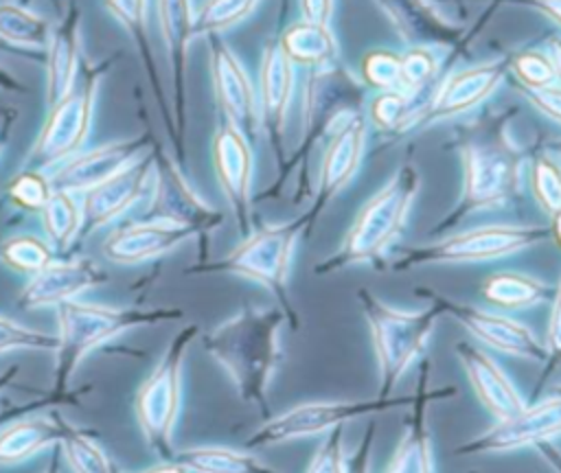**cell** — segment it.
<instances>
[{
	"label": "cell",
	"instance_id": "83f0119b",
	"mask_svg": "<svg viewBox=\"0 0 561 473\" xmlns=\"http://www.w3.org/2000/svg\"><path fill=\"white\" fill-rule=\"evenodd\" d=\"M482 296L489 304L497 309L517 311V309H533L541 302L559 298V287L533 274L495 272L484 278Z\"/></svg>",
	"mask_w": 561,
	"mask_h": 473
},
{
	"label": "cell",
	"instance_id": "3957f363",
	"mask_svg": "<svg viewBox=\"0 0 561 473\" xmlns=\"http://www.w3.org/2000/svg\"><path fill=\"white\" fill-rule=\"evenodd\" d=\"M419 188L416 166L412 162L399 164L388 182L362 206L340 247L318 263L313 272L327 276L355 265H377L405 230Z\"/></svg>",
	"mask_w": 561,
	"mask_h": 473
},
{
	"label": "cell",
	"instance_id": "b9f144b4",
	"mask_svg": "<svg viewBox=\"0 0 561 473\" xmlns=\"http://www.w3.org/2000/svg\"><path fill=\"white\" fill-rule=\"evenodd\" d=\"M344 429L342 425H335L327 431L322 445L313 453L311 462L305 466L307 473H346L351 471V458L344 449Z\"/></svg>",
	"mask_w": 561,
	"mask_h": 473
},
{
	"label": "cell",
	"instance_id": "5bb4252c",
	"mask_svg": "<svg viewBox=\"0 0 561 473\" xmlns=\"http://www.w3.org/2000/svg\"><path fill=\"white\" fill-rule=\"evenodd\" d=\"M213 166L219 188L234 215L241 236L252 232V210H250V188H252V149L248 136L241 134L228 120L219 125L213 138Z\"/></svg>",
	"mask_w": 561,
	"mask_h": 473
},
{
	"label": "cell",
	"instance_id": "7402d4cb",
	"mask_svg": "<svg viewBox=\"0 0 561 473\" xmlns=\"http://www.w3.org/2000/svg\"><path fill=\"white\" fill-rule=\"evenodd\" d=\"M454 353L469 379L473 394L493 418L511 416L526 405L522 392L491 355H486L471 342H458L454 346Z\"/></svg>",
	"mask_w": 561,
	"mask_h": 473
},
{
	"label": "cell",
	"instance_id": "7bdbcfd3",
	"mask_svg": "<svg viewBox=\"0 0 561 473\" xmlns=\"http://www.w3.org/2000/svg\"><path fill=\"white\" fill-rule=\"evenodd\" d=\"M362 77L379 92L399 90V55L383 48L366 53L362 59Z\"/></svg>",
	"mask_w": 561,
	"mask_h": 473
},
{
	"label": "cell",
	"instance_id": "ffe728a7",
	"mask_svg": "<svg viewBox=\"0 0 561 473\" xmlns=\"http://www.w3.org/2000/svg\"><path fill=\"white\" fill-rule=\"evenodd\" d=\"M506 68V59H495L454 72L430 99V103L416 112L412 127H425L476 107L497 88Z\"/></svg>",
	"mask_w": 561,
	"mask_h": 473
},
{
	"label": "cell",
	"instance_id": "cb8c5ba5",
	"mask_svg": "<svg viewBox=\"0 0 561 473\" xmlns=\"http://www.w3.org/2000/svg\"><path fill=\"white\" fill-rule=\"evenodd\" d=\"M427 368H430V364L423 359L419 392L414 394V401H412L414 412L408 416L405 434L401 436L392 458L383 466V471H388V473H432L436 469L425 407L432 401L449 399L454 394V388L427 390Z\"/></svg>",
	"mask_w": 561,
	"mask_h": 473
},
{
	"label": "cell",
	"instance_id": "60d3db41",
	"mask_svg": "<svg viewBox=\"0 0 561 473\" xmlns=\"http://www.w3.org/2000/svg\"><path fill=\"white\" fill-rule=\"evenodd\" d=\"M57 335L35 331L13 318L0 315V355L13 350H55Z\"/></svg>",
	"mask_w": 561,
	"mask_h": 473
},
{
	"label": "cell",
	"instance_id": "7c38bea8",
	"mask_svg": "<svg viewBox=\"0 0 561 473\" xmlns=\"http://www.w3.org/2000/svg\"><path fill=\"white\" fill-rule=\"evenodd\" d=\"M156 182V158L153 147L116 171L112 177L101 184L83 191L81 208H83V226L79 236H88L90 232L103 228L105 223L125 215L131 206H136L142 197H151Z\"/></svg>",
	"mask_w": 561,
	"mask_h": 473
},
{
	"label": "cell",
	"instance_id": "4dcf8cb0",
	"mask_svg": "<svg viewBox=\"0 0 561 473\" xmlns=\"http://www.w3.org/2000/svg\"><path fill=\"white\" fill-rule=\"evenodd\" d=\"M79 57V20L77 13H68V18L59 24L48 61V101L57 103L72 88V79L77 72Z\"/></svg>",
	"mask_w": 561,
	"mask_h": 473
},
{
	"label": "cell",
	"instance_id": "681fc988",
	"mask_svg": "<svg viewBox=\"0 0 561 473\" xmlns=\"http://www.w3.org/2000/svg\"><path fill=\"white\" fill-rule=\"evenodd\" d=\"M15 372H18V368H9V370H2V372H0V394H2V390L15 379Z\"/></svg>",
	"mask_w": 561,
	"mask_h": 473
},
{
	"label": "cell",
	"instance_id": "e575fe53",
	"mask_svg": "<svg viewBox=\"0 0 561 473\" xmlns=\"http://www.w3.org/2000/svg\"><path fill=\"white\" fill-rule=\"evenodd\" d=\"M530 191L541 206V210L548 215L550 221L559 219L561 210V177H559V164L548 153H537L530 160L528 169Z\"/></svg>",
	"mask_w": 561,
	"mask_h": 473
},
{
	"label": "cell",
	"instance_id": "f6af8a7d",
	"mask_svg": "<svg viewBox=\"0 0 561 473\" xmlns=\"http://www.w3.org/2000/svg\"><path fill=\"white\" fill-rule=\"evenodd\" d=\"M522 92L530 99V103L541 112L546 114L550 120H559V85L552 83V85H546V88H522Z\"/></svg>",
	"mask_w": 561,
	"mask_h": 473
},
{
	"label": "cell",
	"instance_id": "5b68a950",
	"mask_svg": "<svg viewBox=\"0 0 561 473\" xmlns=\"http://www.w3.org/2000/svg\"><path fill=\"white\" fill-rule=\"evenodd\" d=\"M302 234H307L305 212L287 223H265L256 232L252 230L248 236H243V241L234 250H230L224 258L188 267V274L226 272V274H237L263 285L276 296L278 307L285 313L289 326L298 331L300 318L291 307L287 282L291 272L294 250Z\"/></svg>",
	"mask_w": 561,
	"mask_h": 473
},
{
	"label": "cell",
	"instance_id": "44dd1931",
	"mask_svg": "<svg viewBox=\"0 0 561 473\" xmlns=\"http://www.w3.org/2000/svg\"><path fill=\"white\" fill-rule=\"evenodd\" d=\"M151 149V136H138L129 140H116L107 142L103 147H96L88 153H81L72 160H68L53 177V188L70 191V193H83L103 180L112 177L116 171L140 158Z\"/></svg>",
	"mask_w": 561,
	"mask_h": 473
},
{
	"label": "cell",
	"instance_id": "277c9868",
	"mask_svg": "<svg viewBox=\"0 0 561 473\" xmlns=\"http://www.w3.org/2000/svg\"><path fill=\"white\" fill-rule=\"evenodd\" d=\"M57 364H55V399L66 394L75 370L88 353L118 337L134 326L160 324L184 315L178 307H112L70 298L57 307Z\"/></svg>",
	"mask_w": 561,
	"mask_h": 473
},
{
	"label": "cell",
	"instance_id": "8992f818",
	"mask_svg": "<svg viewBox=\"0 0 561 473\" xmlns=\"http://www.w3.org/2000/svg\"><path fill=\"white\" fill-rule=\"evenodd\" d=\"M357 300L370 328L377 357V396H390L408 368L423 359L436 318L443 315V311L434 302L423 311L397 309L366 287L357 289Z\"/></svg>",
	"mask_w": 561,
	"mask_h": 473
},
{
	"label": "cell",
	"instance_id": "d6a6232c",
	"mask_svg": "<svg viewBox=\"0 0 561 473\" xmlns=\"http://www.w3.org/2000/svg\"><path fill=\"white\" fill-rule=\"evenodd\" d=\"M59 442L66 455L70 471L77 473H112L116 471L114 462L105 453V449L92 438L88 431L77 429L66 418L59 416Z\"/></svg>",
	"mask_w": 561,
	"mask_h": 473
},
{
	"label": "cell",
	"instance_id": "ac0fdd59",
	"mask_svg": "<svg viewBox=\"0 0 561 473\" xmlns=\"http://www.w3.org/2000/svg\"><path fill=\"white\" fill-rule=\"evenodd\" d=\"M210 77L217 105L226 120L248 138L254 136L261 120L252 83L241 61L215 33H210Z\"/></svg>",
	"mask_w": 561,
	"mask_h": 473
},
{
	"label": "cell",
	"instance_id": "1f68e13d",
	"mask_svg": "<svg viewBox=\"0 0 561 473\" xmlns=\"http://www.w3.org/2000/svg\"><path fill=\"white\" fill-rule=\"evenodd\" d=\"M39 212L44 232L53 247L66 250L75 243V239H79L83 226V208L77 199V193L53 188Z\"/></svg>",
	"mask_w": 561,
	"mask_h": 473
},
{
	"label": "cell",
	"instance_id": "f1b7e54d",
	"mask_svg": "<svg viewBox=\"0 0 561 473\" xmlns=\"http://www.w3.org/2000/svg\"><path fill=\"white\" fill-rule=\"evenodd\" d=\"M283 53L289 57L291 64L300 66H316L324 68L333 64L337 55V42L329 28V24L298 20L283 31L278 37Z\"/></svg>",
	"mask_w": 561,
	"mask_h": 473
},
{
	"label": "cell",
	"instance_id": "4316f807",
	"mask_svg": "<svg viewBox=\"0 0 561 473\" xmlns=\"http://www.w3.org/2000/svg\"><path fill=\"white\" fill-rule=\"evenodd\" d=\"M59 414L28 416L0 427V466L22 464L42 449L59 442Z\"/></svg>",
	"mask_w": 561,
	"mask_h": 473
},
{
	"label": "cell",
	"instance_id": "484cf974",
	"mask_svg": "<svg viewBox=\"0 0 561 473\" xmlns=\"http://www.w3.org/2000/svg\"><path fill=\"white\" fill-rule=\"evenodd\" d=\"M105 7L110 9V13L129 31V35L134 37L136 46H138V53L142 55V61H145V68H147V74H149V83L153 88V94L158 99V105H160V114L167 123V129L171 134V140L175 145V151H178V158L182 160L184 155V145L182 140L178 138V131H175V123H173V114H171V107L167 105L164 101V92H162V85H160V79H158V70H156V59H153V53H151V44H149V35H147V0H103Z\"/></svg>",
	"mask_w": 561,
	"mask_h": 473
},
{
	"label": "cell",
	"instance_id": "bcb514c9",
	"mask_svg": "<svg viewBox=\"0 0 561 473\" xmlns=\"http://www.w3.org/2000/svg\"><path fill=\"white\" fill-rule=\"evenodd\" d=\"M302 20L329 24L333 15V0H300Z\"/></svg>",
	"mask_w": 561,
	"mask_h": 473
},
{
	"label": "cell",
	"instance_id": "9a60e30c",
	"mask_svg": "<svg viewBox=\"0 0 561 473\" xmlns=\"http://www.w3.org/2000/svg\"><path fill=\"white\" fill-rule=\"evenodd\" d=\"M156 158V182L151 191V212L153 217L173 219L178 223L191 226L197 234L208 236L221 226V215L208 206L197 191L188 184L184 173L178 169L175 160L153 147Z\"/></svg>",
	"mask_w": 561,
	"mask_h": 473
},
{
	"label": "cell",
	"instance_id": "7dc6e473",
	"mask_svg": "<svg viewBox=\"0 0 561 473\" xmlns=\"http://www.w3.org/2000/svg\"><path fill=\"white\" fill-rule=\"evenodd\" d=\"M543 344H546V348L550 350L552 357L559 353V307H557V298L552 300V311H550V322H548V333H546Z\"/></svg>",
	"mask_w": 561,
	"mask_h": 473
},
{
	"label": "cell",
	"instance_id": "2e32d148",
	"mask_svg": "<svg viewBox=\"0 0 561 473\" xmlns=\"http://www.w3.org/2000/svg\"><path fill=\"white\" fill-rule=\"evenodd\" d=\"M366 142V120L359 114L346 116L331 136V142L324 151L318 188L311 208L305 212L307 217V234L313 228L318 215L324 206L353 180L364 158Z\"/></svg>",
	"mask_w": 561,
	"mask_h": 473
},
{
	"label": "cell",
	"instance_id": "603a6c76",
	"mask_svg": "<svg viewBox=\"0 0 561 473\" xmlns=\"http://www.w3.org/2000/svg\"><path fill=\"white\" fill-rule=\"evenodd\" d=\"M156 15L167 50L171 88H173V123L178 138H184V112H186V94H184V68H186V48L193 37V2L191 0H156Z\"/></svg>",
	"mask_w": 561,
	"mask_h": 473
},
{
	"label": "cell",
	"instance_id": "e0dca14e",
	"mask_svg": "<svg viewBox=\"0 0 561 473\" xmlns=\"http://www.w3.org/2000/svg\"><path fill=\"white\" fill-rule=\"evenodd\" d=\"M191 236H197L191 226L164 217H149L114 230L103 241V254L116 265H138L169 254Z\"/></svg>",
	"mask_w": 561,
	"mask_h": 473
},
{
	"label": "cell",
	"instance_id": "c3c4849f",
	"mask_svg": "<svg viewBox=\"0 0 561 473\" xmlns=\"http://www.w3.org/2000/svg\"><path fill=\"white\" fill-rule=\"evenodd\" d=\"M526 4L539 9L543 15H548L554 24H559L561 18V0H524Z\"/></svg>",
	"mask_w": 561,
	"mask_h": 473
},
{
	"label": "cell",
	"instance_id": "ab89813d",
	"mask_svg": "<svg viewBox=\"0 0 561 473\" xmlns=\"http://www.w3.org/2000/svg\"><path fill=\"white\" fill-rule=\"evenodd\" d=\"M4 193L13 206L22 210L39 212L53 193V182L39 169H24L9 182Z\"/></svg>",
	"mask_w": 561,
	"mask_h": 473
},
{
	"label": "cell",
	"instance_id": "d6986e66",
	"mask_svg": "<svg viewBox=\"0 0 561 473\" xmlns=\"http://www.w3.org/2000/svg\"><path fill=\"white\" fill-rule=\"evenodd\" d=\"M103 282H107V274L92 258L77 256L68 261H50L24 285L18 296V307L26 311L57 307Z\"/></svg>",
	"mask_w": 561,
	"mask_h": 473
},
{
	"label": "cell",
	"instance_id": "74e56055",
	"mask_svg": "<svg viewBox=\"0 0 561 473\" xmlns=\"http://www.w3.org/2000/svg\"><path fill=\"white\" fill-rule=\"evenodd\" d=\"M412 94L403 90H383L370 103V120L381 131H403L412 127L414 112L410 107Z\"/></svg>",
	"mask_w": 561,
	"mask_h": 473
},
{
	"label": "cell",
	"instance_id": "9c48e42d",
	"mask_svg": "<svg viewBox=\"0 0 561 473\" xmlns=\"http://www.w3.org/2000/svg\"><path fill=\"white\" fill-rule=\"evenodd\" d=\"M412 396H375L368 401H307L294 405L267 423H263L256 434L248 440V447H272L280 442H289L305 436L324 434L335 425H344L346 420H355L366 414L386 412L394 407L412 405Z\"/></svg>",
	"mask_w": 561,
	"mask_h": 473
},
{
	"label": "cell",
	"instance_id": "7a4b0ae2",
	"mask_svg": "<svg viewBox=\"0 0 561 473\" xmlns=\"http://www.w3.org/2000/svg\"><path fill=\"white\" fill-rule=\"evenodd\" d=\"M502 125L491 123L460 142L462 193L443 221L430 230V236L449 232L473 212L504 208L517 199L526 158Z\"/></svg>",
	"mask_w": 561,
	"mask_h": 473
},
{
	"label": "cell",
	"instance_id": "f546056e",
	"mask_svg": "<svg viewBox=\"0 0 561 473\" xmlns=\"http://www.w3.org/2000/svg\"><path fill=\"white\" fill-rule=\"evenodd\" d=\"M186 466V473H261L272 471L248 449L224 445H202L173 455Z\"/></svg>",
	"mask_w": 561,
	"mask_h": 473
},
{
	"label": "cell",
	"instance_id": "8fae6325",
	"mask_svg": "<svg viewBox=\"0 0 561 473\" xmlns=\"http://www.w3.org/2000/svg\"><path fill=\"white\" fill-rule=\"evenodd\" d=\"M561 399L557 392L535 405H524L519 412L495 418V423L473 440L454 449L458 455L506 453L524 447H541L559 436Z\"/></svg>",
	"mask_w": 561,
	"mask_h": 473
},
{
	"label": "cell",
	"instance_id": "d590c367",
	"mask_svg": "<svg viewBox=\"0 0 561 473\" xmlns=\"http://www.w3.org/2000/svg\"><path fill=\"white\" fill-rule=\"evenodd\" d=\"M506 61L515 79L522 83V88H546L557 83L559 79L557 53L550 55L541 48H530V50L515 53Z\"/></svg>",
	"mask_w": 561,
	"mask_h": 473
},
{
	"label": "cell",
	"instance_id": "ee69618b",
	"mask_svg": "<svg viewBox=\"0 0 561 473\" xmlns=\"http://www.w3.org/2000/svg\"><path fill=\"white\" fill-rule=\"evenodd\" d=\"M0 33L4 37H11V39H18V42H28V44H37L44 39V33H46V24L22 11V9H15V7H2L0 9Z\"/></svg>",
	"mask_w": 561,
	"mask_h": 473
},
{
	"label": "cell",
	"instance_id": "30bf717a",
	"mask_svg": "<svg viewBox=\"0 0 561 473\" xmlns=\"http://www.w3.org/2000/svg\"><path fill=\"white\" fill-rule=\"evenodd\" d=\"M414 296L434 302L443 313L456 318L476 339H480L482 344H486L504 355H511L517 359H530L537 364H546L548 359H552L546 344L524 322H519L511 315L495 313V311H489L478 304L462 302V300H454V298L443 296L436 289L423 287V285H419L414 289Z\"/></svg>",
	"mask_w": 561,
	"mask_h": 473
},
{
	"label": "cell",
	"instance_id": "836d02e7",
	"mask_svg": "<svg viewBox=\"0 0 561 473\" xmlns=\"http://www.w3.org/2000/svg\"><path fill=\"white\" fill-rule=\"evenodd\" d=\"M0 258L18 274H37L53 261V245L35 234H15L4 241Z\"/></svg>",
	"mask_w": 561,
	"mask_h": 473
},
{
	"label": "cell",
	"instance_id": "4fadbf2b",
	"mask_svg": "<svg viewBox=\"0 0 561 473\" xmlns=\"http://www.w3.org/2000/svg\"><path fill=\"white\" fill-rule=\"evenodd\" d=\"M99 77L101 70L96 68L85 77L83 85L77 92H68L57 103H53L55 109L33 149L31 162L35 166L31 169L50 166L79 151L90 129Z\"/></svg>",
	"mask_w": 561,
	"mask_h": 473
},
{
	"label": "cell",
	"instance_id": "f907efd6",
	"mask_svg": "<svg viewBox=\"0 0 561 473\" xmlns=\"http://www.w3.org/2000/svg\"><path fill=\"white\" fill-rule=\"evenodd\" d=\"M13 409H15V407H9V412H7L4 407H0V427L7 423V416H9Z\"/></svg>",
	"mask_w": 561,
	"mask_h": 473
},
{
	"label": "cell",
	"instance_id": "6da1fadb",
	"mask_svg": "<svg viewBox=\"0 0 561 473\" xmlns=\"http://www.w3.org/2000/svg\"><path fill=\"white\" fill-rule=\"evenodd\" d=\"M280 307H243L204 335V348L224 368L241 401L270 412L267 388L283 359Z\"/></svg>",
	"mask_w": 561,
	"mask_h": 473
},
{
	"label": "cell",
	"instance_id": "52a82bcc",
	"mask_svg": "<svg viewBox=\"0 0 561 473\" xmlns=\"http://www.w3.org/2000/svg\"><path fill=\"white\" fill-rule=\"evenodd\" d=\"M195 335L197 324H188L171 337L162 357L158 359L149 377L140 383L134 399L136 423L145 436L147 447L160 460H171L175 455L173 431L182 401L184 355Z\"/></svg>",
	"mask_w": 561,
	"mask_h": 473
},
{
	"label": "cell",
	"instance_id": "f35d334b",
	"mask_svg": "<svg viewBox=\"0 0 561 473\" xmlns=\"http://www.w3.org/2000/svg\"><path fill=\"white\" fill-rule=\"evenodd\" d=\"M436 55L425 46H412L410 50L399 55V90L414 96L436 77Z\"/></svg>",
	"mask_w": 561,
	"mask_h": 473
},
{
	"label": "cell",
	"instance_id": "ba28073f",
	"mask_svg": "<svg viewBox=\"0 0 561 473\" xmlns=\"http://www.w3.org/2000/svg\"><path fill=\"white\" fill-rule=\"evenodd\" d=\"M557 221L550 226H519V223H493L478 226L462 232H451L434 243L408 247L392 265L394 272H405L419 265H443V263H478L495 261L522 250H528L548 236L559 241Z\"/></svg>",
	"mask_w": 561,
	"mask_h": 473
},
{
	"label": "cell",
	"instance_id": "d4e9b609",
	"mask_svg": "<svg viewBox=\"0 0 561 473\" xmlns=\"http://www.w3.org/2000/svg\"><path fill=\"white\" fill-rule=\"evenodd\" d=\"M294 90V64L283 53L278 39H270L263 48L259 70V120L263 123L274 149H280L287 107Z\"/></svg>",
	"mask_w": 561,
	"mask_h": 473
},
{
	"label": "cell",
	"instance_id": "8d00e7d4",
	"mask_svg": "<svg viewBox=\"0 0 561 473\" xmlns=\"http://www.w3.org/2000/svg\"><path fill=\"white\" fill-rule=\"evenodd\" d=\"M259 0H206L193 20V35L217 33L239 24Z\"/></svg>",
	"mask_w": 561,
	"mask_h": 473
}]
</instances>
